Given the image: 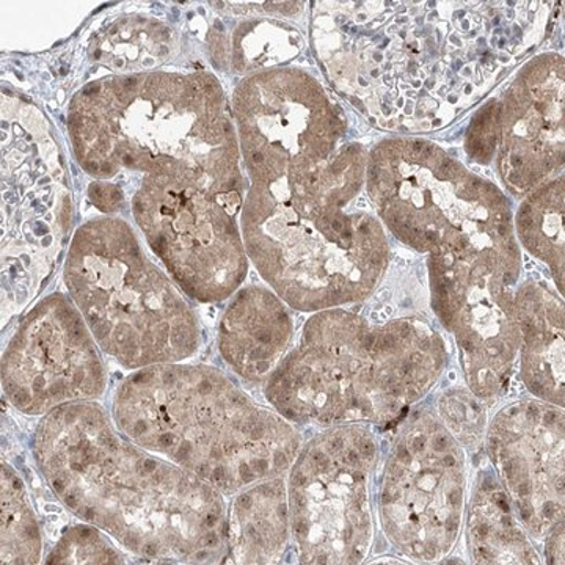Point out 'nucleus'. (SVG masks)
I'll return each instance as SVG.
<instances>
[{"label": "nucleus", "mask_w": 565, "mask_h": 565, "mask_svg": "<svg viewBox=\"0 0 565 565\" xmlns=\"http://www.w3.org/2000/svg\"><path fill=\"white\" fill-rule=\"evenodd\" d=\"M2 564H39L41 533L24 482L2 462Z\"/></svg>", "instance_id": "nucleus-20"}, {"label": "nucleus", "mask_w": 565, "mask_h": 565, "mask_svg": "<svg viewBox=\"0 0 565 565\" xmlns=\"http://www.w3.org/2000/svg\"><path fill=\"white\" fill-rule=\"evenodd\" d=\"M545 561L546 564H564V522L557 523L548 534L545 535Z\"/></svg>", "instance_id": "nucleus-24"}, {"label": "nucleus", "mask_w": 565, "mask_h": 565, "mask_svg": "<svg viewBox=\"0 0 565 565\" xmlns=\"http://www.w3.org/2000/svg\"><path fill=\"white\" fill-rule=\"evenodd\" d=\"M174 36L148 18H122L93 39L90 57L114 71H141L161 65L172 54Z\"/></svg>", "instance_id": "nucleus-18"}, {"label": "nucleus", "mask_w": 565, "mask_h": 565, "mask_svg": "<svg viewBox=\"0 0 565 565\" xmlns=\"http://www.w3.org/2000/svg\"><path fill=\"white\" fill-rule=\"evenodd\" d=\"M465 535L473 564H541L511 498L490 468L476 476L467 504Z\"/></svg>", "instance_id": "nucleus-17"}, {"label": "nucleus", "mask_w": 565, "mask_h": 565, "mask_svg": "<svg viewBox=\"0 0 565 565\" xmlns=\"http://www.w3.org/2000/svg\"><path fill=\"white\" fill-rule=\"evenodd\" d=\"M362 169V151L349 148L302 172L253 182L241 223L245 250L296 310L359 302L384 277V228L355 204Z\"/></svg>", "instance_id": "nucleus-2"}, {"label": "nucleus", "mask_w": 565, "mask_h": 565, "mask_svg": "<svg viewBox=\"0 0 565 565\" xmlns=\"http://www.w3.org/2000/svg\"><path fill=\"white\" fill-rule=\"evenodd\" d=\"M444 340L416 319L374 326L326 310L266 382L274 411L292 424L384 426L404 418L444 374Z\"/></svg>", "instance_id": "nucleus-5"}, {"label": "nucleus", "mask_w": 565, "mask_h": 565, "mask_svg": "<svg viewBox=\"0 0 565 565\" xmlns=\"http://www.w3.org/2000/svg\"><path fill=\"white\" fill-rule=\"evenodd\" d=\"M125 556L109 539L90 525H76L62 534L46 557V564H122Z\"/></svg>", "instance_id": "nucleus-21"}, {"label": "nucleus", "mask_w": 565, "mask_h": 565, "mask_svg": "<svg viewBox=\"0 0 565 565\" xmlns=\"http://www.w3.org/2000/svg\"><path fill=\"white\" fill-rule=\"evenodd\" d=\"M90 200L99 211L117 212L122 206V192L118 185L110 184V182H93L88 189Z\"/></svg>", "instance_id": "nucleus-23"}, {"label": "nucleus", "mask_w": 565, "mask_h": 565, "mask_svg": "<svg viewBox=\"0 0 565 565\" xmlns=\"http://www.w3.org/2000/svg\"><path fill=\"white\" fill-rule=\"evenodd\" d=\"M467 505L463 446L429 411L405 415L379 487V516L390 544L433 564L455 550Z\"/></svg>", "instance_id": "nucleus-9"}, {"label": "nucleus", "mask_w": 565, "mask_h": 565, "mask_svg": "<svg viewBox=\"0 0 565 565\" xmlns=\"http://www.w3.org/2000/svg\"><path fill=\"white\" fill-rule=\"evenodd\" d=\"M292 319L275 294L248 286L226 308L218 330V351L248 382L270 377L292 340Z\"/></svg>", "instance_id": "nucleus-14"}, {"label": "nucleus", "mask_w": 565, "mask_h": 565, "mask_svg": "<svg viewBox=\"0 0 565 565\" xmlns=\"http://www.w3.org/2000/svg\"><path fill=\"white\" fill-rule=\"evenodd\" d=\"M68 129L82 169L98 180L132 170L241 192L236 139L210 74L158 71L93 82L71 102Z\"/></svg>", "instance_id": "nucleus-3"}, {"label": "nucleus", "mask_w": 565, "mask_h": 565, "mask_svg": "<svg viewBox=\"0 0 565 565\" xmlns=\"http://www.w3.org/2000/svg\"><path fill=\"white\" fill-rule=\"evenodd\" d=\"M239 191L215 192L169 178L147 177L132 212L151 250L182 291L211 303L232 296L248 264L237 225Z\"/></svg>", "instance_id": "nucleus-10"}, {"label": "nucleus", "mask_w": 565, "mask_h": 565, "mask_svg": "<svg viewBox=\"0 0 565 565\" xmlns=\"http://www.w3.org/2000/svg\"><path fill=\"white\" fill-rule=\"evenodd\" d=\"M2 307L21 310L51 273L71 226V199L50 122L2 96Z\"/></svg>", "instance_id": "nucleus-7"}, {"label": "nucleus", "mask_w": 565, "mask_h": 565, "mask_svg": "<svg viewBox=\"0 0 565 565\" xmlns=\"http://www.w3.org/2000/svg\"><path fill=\"white\" fill-rule=\"evenodd\" d=\"M522 381L535 399L564 408V307L542 282L515 297Z\"/></svg>", "instance_id": "nucleus-15"}, {"label": "nucleus", "mask_w": 565, "mask_h": 565, "mask_svg": "<svg viewBox=\"0 0 565 565\" xmlns=\"http://www.w3.org/2000/svg\"><path fill=\"white\" fill-rule=\"evenodd\" d=\"M438 416L462 446H479L486 435V404L468 388H449L438 401Z\"/></svg>", "instance_id": "nucleus-22"}, {"label": "nucleus", "mask_w": 565, "mask_h": 565, "mask_svg": "<svg viewBox=\"0 0 565 565\" xmlns=\"http://www.w3.org/2000/svg\"><path fill=\"white\" fill-rule=\"evenodd\" d=\"M33 456L71 514L158 564H218L228 557L223 493L118 433L90 403L44 415Z\"/></svg>", "instance_id": "nucleus-1"}, {"label": "nucleus", "mask_w": 565, "mask_h": 565, "mask_svg": "<svg viewBox=\"0 0 565 565\" xmlns=\"http://www.w3.org/2000/svg\"><path fill=\"white\" fill-rule=\"evenodd\" d=\"M377 438L370 426L327 427L289 468L291 537L300 564H362L374 539Z\"/></svg>", "instance_id": "nucleus-8"}, {"label": "nucleus", "mask_w": 565, "mask_h": 565, "mask_svg": "<svg viewBox=\"0 0 565 565\" xmlns=\"http://www.w3.org/2000/svg\"><path fill=\"white\" fill-rule=\"evenodd\" d=\"M111 407L126 438L226 497L285 476L302 446L291 422L204 364L143 367L121 382Z\"/></svg>", "instance_id": "nucleus-4"}, {"label": "nucleus", "mask_w": 565, "mask_h": 565, "mask_svg": "<svg viewBox=\"0 0 565 565\" xmlns=\"http://www.w3.org/2000/svg\"><path fill=\"white\" fill-rule=\"evenodd\" d=\"M291 537L285 476L236 493L228 511V559L234 564H280Z\"/></svg>", "instance_id": "nucleus-16"}, {"label": "nucleus", "mask_w": 565, "mask_h": 565, "mask_svg": "<svg viewBox=\"0 0 565 565\" xmlns=\"http://www.w3.org/2000/svg\"><path fill=\"white\" fill-rule=\"evenodd\" d=\"M563 184L539 192L520 207L516 230L531 255L548 264L564 292V196Z\"/></svg>", "instance_id": "nucleus-19"}, {"label": "nucleus", "mask_w": 565, "mask_h": 565, "mask_svg": "<svg viewBox=\"0 0 565 565\" xmlns=\"http://www.w3.org/2000/svg\"><path fill=\"white\" fill-rule=\"evenodd\" d=\"M2 388L14 408L32 416L103 396V360L73 300L52 294L25 315L3 352Z\"/></svg>", "instance_id": "nucleus-11"}, {"label": "nucleus", "mask_w": 565, "mask_h": 565, "mask_svg": "<svg viewBox=\"0 0 565 565\" xmlns=\"http://www.w3.org/2000/svg\"><path fill=\"white\" fill-rule=\"evenodd\" d=\"M245 162L255 182H273L330 158L340 115L308 74L275 70L244 81L234 96Z\"/></svg>", "instance_id": "nucleus-12"}, {"label": "nucleus", "mask_w": 565, "mask_h": 565, "mask_svg": "<svg viewBox=\"0 0 565 565\" xmlns=\"http://www.w3.org/2000/svg\"><path fill=\"white\" fill-rule=\"evenodd\" d=\"M564 408L520 399L493 416L486 449L531 539L544 542L564 522Z\"/></svg>", "instance_id": "nucleus-13"}, {"label": "nucleus", "mask_w": 565, "mask_h": 565, "mask_svg": "<svg viewBox=\"0 0 565 565\" xmlns=\"http://www.w3.org/2000/svg\"><path fill=\"white\" fill-rule=\"evenodd\" d=\"M65 282L96 343L128 370L181 363L199 349L191 305L120 218H93L77 230Z\"/></svg>", "instance_id": "nucleus-6"}]
</instances>
